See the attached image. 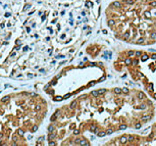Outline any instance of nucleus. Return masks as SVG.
Masks as SVG:
<instances>
[{
	"label": "nucleus",
	"instance_id": "obj_13",
	"mask_svg": "<svg viewBox=\"0 0 156 146\" xmlns=\"http://www.w3.org/2000/svg\"><path fill=\"white\" fill-rule=\"evenodd\" d=\"M92 95L94 96V97H98V96H99L98 90H94V91H92Z\"/></svg>",
	"mask_w": 156,
	"mask_h": 146
},
{
	"label": "nucleus",
	"instance_id": "obj_47",
	"mask_svg": "<svg viewBox=\"0 0 156 146\" xmlns=\"http://www.w3.org/2000/svg\"><path fill=\"white\" fill-rule=\"evenodd\" d=\"M90 66H95V63H94V62H91V63H90Z\"/></svg>",
	"mask_w": 156,
	"mask_h": 146
},
{
	"label": "nucleus",
	"instance_id": "obj_3",
	"mask_svg": "<svg viewBox=\"0 0 156 146\" xmlns=\"http://www.w3.org/2000/svg\"><path fill=\"white\" fill-rule=\"evenodd\" d=\"M90 131H91V132H93V133H98V132H97V127L95 126V125H91Z\"/></svg>",
	"mask_w": 156,
	"mask_h": 146
},
{
	"label": "nucleus",
	"instance_id": "obj_17",
	"mask_svg": "<svg viewBox=\"0 0 156 146\" xmlns=\"http://www.w3.org/2000/svg\"><path fill=\"white\" fill-rule=\"evenodd\" d=\"M135 53H136V52H135V51H133V50H129V51L128 52V55H129V57H131V56H134Z\"/></svg>",
	"mask_w": 156,
	"mask_h": 146
},
{
	"label": "nucleus",
	"instance_id": "obj_41",
	"mask_svg": "<svg viewBox=\"0 0 156 146\" xmlns=\"http://www.w3.org/2000/svg\"><path fill=\"white\" fill-rule=\"evenodd\" d=\"M69 96H70V94H69H69H66V95H64V96H63V99H66V98H69Z\"/></svg>",
	"mask_w": 156,
	"mask_h": 146
},
{
	"label": "nucleus",
	"instance_id": "obj_16",
	"mask_svg": "<svg viewBox=\"0 0 156 146\" xmlns=\"http://www.w3.org/2000/svg\"><path fill=\"white\" fill-rule=\"evenodd\" d=\"M144 42H145V39H144V38H139V39L137 40L138 44H142V43H144Z\"/></svg>",
	"mask_w": 156,
	"mask_h": 146
},
{
	"label": "nucleus",
	"instance_id": "obj_19",
	"mask_svg": "<svg viewBox=\"0 0 156 146\" xmlns=\"http://www.w3.org/2000/svg\"><path fill=\"white\" fill-rule=\"evenodd\" d=\"M54 138H55V135H54V134L50 133L49 135H48V139H49V140H52V139H54Z\"/></svg>",
	"mask_w": 156,
	"mask_h": 146
},
{
	"label": "nucleus",
	"instance_id": "obj_26",
	"mask_svg": "<svg viewBox=\"0 0 156 146\" xmlns=\"http://www.w3.org/2000/svg\"><path fill=\"white\" fill-rule=\"evenodd\" d=\"M122 93H125V94H129V89L128 88H122Z\"/></svg>",
	"mask_w": 156,
	"mask_h": 146
},
{
	"label": "nucleus",
	"instance_id": "obj_46",
	"mask_svg": "<svg viewBox=\"0 0 156 146\" xmlns=\"http://www.w3.org/2000/svg\"><path fill=\"white\" fill-rule=\"evenodd\" d=\"M49 144H50V145H55V142H50Z\"/></svg>",
	"mask_w": 156,
	"mask_h": 146
},
{
	"label": "nucleus",
	"instance_id": "obj_33",
	"mask_svg": "<svg viewBox=\"0 0 156 146\" xmlns=\"http://www.w3.org/2000/svg\"><path fill=\"white\" fill-rule=\"evenodd\" d=\"M139 109H146V104H141Z\"/></svg>",
	"mask_w": 156,
	"mask_h": 146
},
{
	"label": "nucleus",
	"instance_id": "obj_12",
	"mask_svg": "<svg viewBox=\"0 0 156 146\" xmlns=\"http://www.w3.org/2000/svg\"><path fill=\"white\" fill-rule=\"evenodd\" d=\"M113 92L115 93V94H120V93L122 92V90H120L119 88H114L113 89Z\"/></svg>",
	"mask_w": 156,
	"mask_h": 146
},
{
	"label": "nucleus",
	"instance_id": "obj_8",
	"mask_svg": "<svg viewBox=\"0 0 156 146\" xmlns=\"http://www.w3.org/2000/svg\"><path fill=\"white\" fill-rule=\"evenodd\" d=\"M145 98V94H144L143 92H139L138 93V99H140V100H142V99Z\"/></svg>",
	"mask_w": 156,
	"mask_h": 146
},
{
	"label": "nucleus",
	"instance_id": "obj_36",
	"mask_svg": "<svg viewBox=\"0 0 156 146\" xmlns=\"http://www.w3.org/2000/svg\"><path fill=\"white\" fill-rule=\"evenodd\" d=\"M152 88H153V84H152V83H150V84H149V86H148V89H149V90H152Z\"/></svg>",
	"mask_w": 156,
	"mask_h": 146
},
{
	"label": "nucleus",
	"instance_id": "obj_29",
	"mask_svg": "<svg viewBox=\"0 0 156 146\" xmlns=\"http://www.w3.org/2000/svg\"><path fill=\"white\" fill-rule=\"evenodd\" d=\"M38 130V126H33V128H32V132H37Z\"/></svg>",
	"mask_w": 156,
	"mask_h": 146
},
{
	"label": "nucleus",
	"instance_id": "obj_50",
	"mask_svg": "<svg viewBox=\"0 0 156 146\" xmlns=\"http://www.w3.org/2000/svg\"><path fill=\"white\" fill-rule=\"evenodd\" d=\"M153 97L156 99V93H153Z\"/></svg>",
	"mask_w": 156,
	"mask_h": 146
},
{
	"label": "nucleus",
	"instance_id": "obj_22",
	"mask_svg": "<svg viewBox=\"0 0 156 146\" xmlns=\"http://www.w3.org/2000/svg\"><path fill=\"white\" fill-rule=\"evenodd\" d=\"M141 55H142V52L141 51H136V53H135V56L136 57H141Z\"/></svg>",
	"mask_w": 156,
	"mask_h": 146
},
{
	"label": "nucleus",
	"instance_id": "obj_28",
	"mask_svg": "<svg viewBox=\"0 0 156 146\" xmlns=\"http://www.w3.org/2000/svg\"><path fill=\"white\" fill-rule=\"evenodd\" d=\"M150 6L156 7V1H151V2H150Z\"/></svg>",
	"mask_w": 156,
	"mask_h": 146
},
{
	"label": "nucleus",
	"instance_id": "obj_45",
	"mask_svg": "<svg viewBox=\"0 0 156 146\" xmlns=\"http://www.w3.org/2000/svg\"><path fill=\"white\" fill-rule=\"evenodd\" d=\"M102 32H103V34H107V31L106 30H103Z\"/></svg>",
	"mask_w": 156,
	"mask_h": 146
},
{
	"label": "nucleus",
	"instance_id": "obj_25",
	"mask_svg": "<svg viewBox=\"0 0 156 146\" xmlns=\"http://www.w3.org/2000/svg\"><path fill=\"white\" fill-rule=\"evenodd\" d=\"M126 125H120L119 126V130H125V129H126Z\"/></svg>",
	"mask_w": 156,
	"mask_h": 146
},
{
	"label": "nucleus",
	"instance_id": "obj_37",
	"mask_svg": "<svg viewBox=\"0 0 156 146\" xmlns=\"http://www.w3.org/2000/svg\"><path fill=\"white\" fill-rule=\"evenodd\" d=\"M151 58H152V59H156V53H152Z\"/></svg>",
	"mask_w": 156,
	"mask_h": 146
},
{
	"label": "nucleus",
	"instance_id": "obj_42",
	"mask_svg": "<svg viewBox=\"0 0 156 146\" xmlns=\"http://www.w3.org/2000/svg\"><path fill=\"white\" fill-rule=\"evenodd\" d=\"M44 139H45V137H44V136H42V137H40V138L38 139V140H39V141H43Z\"/></svg>",
	"mask_w": 156,
	"mask_h": 146
},
{
	"label": "nucleus",
	"instance_id": "obj_35",
	"mask_svg": "<svg viewBox=\"0 0 156 146\" xmlns=\"http://www.w3.org/2000/svg\"><path fill=\"white\" fill-rule=\"evenodd\" d=\"M31 7V5H29V4H27V5H26V6L25 7H23V10H27L28 9V8H30Z\"/></svg>",
	"mask_w": 156,
	"mask_h": 146
},
{
	"label": "nucleus",
	"instance_id": "obj_24",
	"mask_svg": "<svg viewBox=\"0 0 156 146\" xmlns=\"http://www.w3.org/2000/svg\"><path fill=\"white\" fill-rule=\"evenodd\" d=\"M63 99V97H61V96H56V97L54 98V100H56V101H61Z\"/></svg>",
	"mask_w": 156,
	"mask_h": 146
},
{
	"label": "nucleus",
	"instance_id": "obj_48",
	"mask_svg": "<svg viewBox=\"0 0 156 146\" xmlns=\"http://www.w3.org/2000/svg\"><path fill=\"white\" fill-rule=\"evenodd\" d=\"M12 139L14 140V141H16V136H13V137H12Z\"/></svg>",
	"mask_w": 156,
	"mask_h": 146
},
{
	"label": "nucleus",
	"instance_id": "obj_14",
	"mask_svg": "<svg viewBox=\"0 0 156 146\" xmlns=\"http://www.w3.org/2000/svg\"><path fill=\"white\" fill-rule=\"evenodd\" d=\"M129 37H131V36H129V32H126V33L123 34V39H125V40L129 39Z\"/></svg>",
	"mask_w": 156,
	"mask_h": 146
},
{
	"label": "nucleus",
	"instance_id": "obj_40",
	"mask_svg": "<svg viewBox=\"0 0 156 146\" xmlns=\"http://www.w3.org/2000/svg\"><path fill=\"white\" fill-rule=\"evenodd\" d=\"M151 38H153V39H155V38H156V33H152V34H151Z\"/></svg>",
	"mask_w": 156,
	"mask_h": 146
},
{
	"label": "nucleus",
	"instance_id": "obj_23",
	"mask_svg": "<svg viewBox=\"0 0 156 146\" xmlns=\"http://www.w3.org/2000/svg\"><path fill=\"white\" fill-rule=\"evenodd\" d=\"M105 91H106V90H105V89H99V90H98V92H99V95H102V94H104V93H105Z\"/></svg>",
	"mask_w": 156,
	"mask_h": 146
},
{
	"label": "nucleus",
	"instance_id": "obj_44",
	"mask_svg": "<svg viewBox=\"0 0 156 146\" xmlns=\"http://www.w3.org/2000/svg\"><path fill=\"white\" fill-rule=\"evenodd\" d=\"M105 79H106V78H105V76H103V77H101V78H100V80H99V81H104Z\"/></svg>",
	"mask_w": 156,
	"mask_h": 146
},
{
	"label": "nucleus",
	"instance_id": "obj_21",
	"mask_svg": "<svg viewBox=\"0 0 156 146\" xmlns=\"http://www.w3.org/2000/svg\"><path fill=\"white\" fill-rule=\"evenodd\" d=\"M134 139H135V137L133 135H129L128 136V141H134Z\"/></svg>",
	"mask_w": 156,
	"mask_h": 146
},
{
	"label": "nucleus",
	"instance_id": "obj_31",
	"mask_svg": "<svg viewBox=\"0 0 156 146\" xmlns=\"http://www.w3.org/2000/svg\"><path fill=\"white\" fill-rule=\"evenodd\" d=\"M113 133V130L112 129H108L106 131V134H108V135H110V134H112Z\"/></svg>",
	"mask_w": 156,
	"mask_h": 146
},
{
	"label": "nucleus",
	"instance_id": "obj_20",
	"mask_svg": "<svg viewBox=\"0 0 156 146\" xmlns=\"http://www.w3.org/2000/svg\"><path fill=\"white\" fill-rule=\"evenodd\" d=\"M53 131H54V127L52 126V125H51V126H49V127H48V132L52 133V132H53Z\"/></svg>",
	"mask_w": 156,
	"mask_h": 146
},
{
	"label": "nucleus",
	"instance_id": "obj_30",
	"mask_svg": "<svg viewBox=\"0 0 156 146\" xmlns=\"http://www.w3.org/2000/svg\"><path fill=\"white\" fill-rule=\"evenodd\" d=\"M17 134H19L20 136H23V130H20H20H17Z\"/></svg>",
	"mask_w": 156,
	"mask_h": 146
},
{
	"label": "nucleus",
	"instance_id": "obj_39",
	"mask_svg": "<svg viewBox=\"0 0 156 146\" xmlns=\"http://www.w3.org/2000/svg\"><path fill=\"white\" fill-rule=\"evenodd\" d=\"M87 97V95L86 94H85V95H81L80 96V98H79V99H84V98H86Z\"/></svg>",
	"mask_w": 156,
	"mask_h": 146
},
{
	"label": "nucleus",
	"instance_id": "obj_43",
	"mask_svg": "<svg viewBox=\"0 0 156 146\" xmlns=\"http://www.w3.org/2000/svg\"><path fill=\"white\" fill-rule=\"evenodd\" d=\"M141 128V124H137L136 125V129H140Z\"/></svg>",
	"mask_w": 156,
	"mask_h": 146
},
{
	"label": "nucleus",
	"instance_id": "obj_9",
	"mask_svg": "<svg viewBox=\"0 0 156 146\" xmlns=\"http://www.w3.org/2000/svg\"><path fill=\"white\" fill-rule=\"evenodd\" d=\"M76 104H78V102H76V100H73L72 103H70V109H76Z\"/></svg>",
	"mask_w": 156,
	"mask_h": 146
},
{
	"label": "nucleus",
	"instance_id": "obj_27",
	"mask_svg": "<svg viewBox=\"0 0 156 146\" xmlns=\"http://www.w3.org/2000/svg\"><path fill=\"white\" fill-rule=\"evenodd\" d=\"M126 3L129 4V5H132V4L135 3V1H134V0H126Z\"/></svg>",
	"mask_w": 156,
	"mask_h": 146
},
{
	"label": "nucleus",
	"instance_id": "obj_34",
	"mask_svg": "<svg viewBox=\"0 0 156 146\" xmlns=\"http://www.w3.org/2000/svg\"><path fill=\"white\" fill-rule=\"evenodd\" d=\"M132 63H133L134 66H137V65H138V59H135V60H133V61H132Z\"/></svg>",
	"mask_w": 156,
	"mask_h": 146
},
{
	"label": "nucleus",
	"instance_id": "obj_6",
	"mask_svg": "<svg viewBox=\"0 0 156 146\" xmlns=\"http://www.w3.org/2000/svg\"><path fill=\"white\" fill-rule=\"evenodd\" d=\"M148 58H149V56H148V54H147V53L141 55V60H142V61H146Z\"/></svg>",
	"mask_w": 156,
	"mask_h": 146
},
{
	"label": "nucleus",
	"instance_id": "obj_5",
	"mask_svg": "<svg viewBox=\"0 0 156 146\" xmlns=\"http://www.w3.org/2000/svg\"><path fill=\"white\" fill-rule=\"evenodd\" d=\"M112 5L114 7H116V8H120L122 7V3H120L119 1H114L113 3H112Z\"/></svg>",
	"mask_w": 156,
	"mask_h": 146
},
{
	"label": "nucleus",
	"instance_id": "obj_38",
	"mask_svg": "<svg viewBox=\"0 0 156 146\" xmlns=\"http://www.w3.org/2000/svg\"><path fill=\"white\" fill-rule=\"evenodd\" d=\"M73 134H75V135H79V134H80V131H79V130H75Z\"/></svg>",
	"mask_w": 156,
	"mask_h": 146
},
{
	"label": "nucleus",
	"instance_id": "obj_32",
	"mask_svg": "<svg viewBox=\"0 0 156 146\" xmlns=\"http://www.w3.org/2000/svg\"><path fill=\"white\" fill-rule=\"evenodd\" d=\"M80 143H81V140H80V139H76V140H75V144H76V145H79Z\"/></svg>",
	"mask_w": 156,
	"mask_h": 146
},
{
	"label": "nucleus",
	"instance_id": "obj_7",
	"mask_svg": "<svg viewBox=\"0 0 156 146\" xmlns=\"http://www.w3.org/2000/svg\"><path fill=\"white\" fill-rule=\"evenodd\" d=\"M144 16L146 17V19H151V12H150L149 10H147L144 12Z\"/></svg>",
	"mask_w": 156,
	"mask_h": 146
},
{
	"label": "nucleus",
	"instance_id": "obj_1",
	"mask_svg": "<svg viewBox=\"0 0 156 146\" xmlns=\"http://www.w3.org/2000/svg\"><path fill=\"white\" fill-rule=\"evenodd\" d=\"M119 142L122 143V144H126V143L128 142V136H126V135H122V137H120Z\"/></svg>",
	"mask_w": 156,
	"mask_h": 146
},
{
	"label": "nucleus",
	"instance_id": "obj_2",
	"mask_svg": "<svg viewBox=\"0 0 156 146\" xmlns=\"http://www.w3.org/2000/svg\"><path fill=\"white\" fill-rule=\"evenodd\" d=\"M107 24H108V26H109V27H113V26H115V20L110 19V20H107Z\"/></svg>",
	"mask_w": 156,
	"mask_h": 146
},
{
	"label": "nucleus",
	"instance_id": "obj_15",
	"mask_svg": "<svg viewBox=\"0 0 156 146\" xmlns=\"http://www.w3.org/2000/svg\"><path fill=\"white\" fill-rule=\"evenodd\" d=\"M97 134H98L99 137H104L105 135H106V132H104V131H100V132H98Z\"/></svg>",
	"mask_w": 156,
	"mask_h": 146
},
{
	"label": "nucleus",
	"instance_id": "obj_11",
	"mask_svg": "<svg viewBox=\"0 0 156 146\" xmlns=\"http://www.w3.org/2000/svg\"><path fill=\"white\" fill-rule=\"evenodd\" d=\"M80 145H89V142H88L87 140H85V139H82Z\"/></svg>",
	"mask_w": 156,
	"mask_h": 146
},
{
	"label": "nucleus",
	"instance_id": "obj_10",
	"mask_svg": "<svg viewBox=\"0 0 156 146\" xmlns=\"http://www.w3.org/2000/svg\"><path fill=\"white\" fill-rule=\"evenodd\" d=\"M125 62H126V66L132 65V59H131V58H129H129H126Z\"/></svg>",
	"mask_w": 156,
	"mask_h": 146
},
{
	"label": "nucleus",
	"instance_id": "obj_49",
	"mask_svg": "<svg viewBox=\"0 0 156 146\" xmlns=\"http://www.w3.org/2000/svg\"><path fill=\"white\" fill-rule=\"evenodd\" d=\"M36 109H37V110H38V109H40V105H37V106H36Z\"/></svg>",
	"mask_w": 156,
	"mask_h": 146
},
{
	"label": "nucleus",
	"instance_id": "obj_18",
	"mask_svg": "<svg viewBox=\"0 0 156 146\" xmlns=\"http://www.w3.org/2000/svg\"><path fill=\"white\" fill-rule=\"evenodd\" d=\"M8 100H9V96H4L3 98H2V102H7Z\"/></svg>",
	"mask_w": 156,
	"mask_h": 146
},
{
	"label": "nucleus",
	"instance_id": "obj_4",
	"mask_svg": "<svg viewBox=\"0 0 156 146\" xmlns=\"http://www.w3.org/2000/svg\"><path fill=\"white\" fill-rule=\"evenodd\" d=\"M151 119V116L150 115H147V116H143L142 118H141V119H142L143 122H146V121H149V119Z\"/></svg>",
	"mask_w": 156,
	"mask_h": 146
}]
</instances>
